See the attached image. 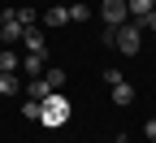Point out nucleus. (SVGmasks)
<instances>
[{"instance_id":"nucleus-19","label":"nucleus","mask_w":156,"mask_h":143,"mask_svg":"<svg viewBox=\"0 0 156 143\" xmlns=\"http://www.w3.org/2000/svg\"><path fill=\"white\" fill-rule=\"evenodd\" d=\"M143 30H152V35H156V9H152V13L143 17Z\"/></svg>"},{"instance_id":"nucleus-1","label":"nucleus","mask_w":156,"mask_h":143,"mask_svg":"<svg viewBox=\"0 0 156 143\" xmlns=\"http://www.w3.org/2000/svg\"><path fill=\"white\" fill-rule=\"evenodd\" d=\"M104 44L113 48L117 44V52H122V56H134V52H139V44H143V22H126V26H108L104 30Z\"/></svg>"},{"instance_id":"nucleus-11","label":"nucleus","mask_w":156,"mask_h":143,"mask_svg":"<svg viewBox=\"0 0 156 143\" xmlns=\"http://www.w3.org/2000/svg\"><path fill=\"white\" fill-rule=\"evenodd\" d=\"M22 44H26V52H44V30H39V26H26Z\"/></svg>"},{"instance_id":"nucleus-13","label":"nucleus","mask_w":156,"mask_h":143,"mask_svg":"<svg viewBox=\"0 0 156 143\" xmlns=\"http://www.w3.org/2000/svg\"><path fill=\"white\" fill-rule=\"evenodd\" d=\"M22 83H17V74H0V95H17Z\"/></svg>"},{"instance_id":"nucleus-14","label":"nucleus","mask_w":156,"mask_h":143,"mask_svg":"<svg viewBox=\"0 0 156 143\" xmlns=\"http://www.w3.org/2000/svg\"><path fill=\"white\" fill-rule=\"evenodd\" d=\"M44 78H48V87H52V91H61V87L69 83V74H65V70H48Z\"/></svg>"},{"instance_id":"nucleus-16","label":"nucleus","mask_w":156,"mask_h":143,"mask_svg":"<svg viewBox=\"0 0 156 143\" xmlns=\"http://www.w3.org/2000/svg\"><path fill=\"white\" fill-rule=\"evenodd\" d=\"M13 13H17V22H22V26H35V9L22 5V9H13Z\"/></svg>"},{"instance_id":"nucleus-3","label":"nucleus","mask_w":156,"mask_h":143,"mask_svg":"<svg viewBox=\"0 0 156 143\" xmlns=\"http://www.w3.org/2000/svg\"><path fill=\"white\" fill-rule=\"evenodd\" d=\"M100 17L117 30V26H126V22H130V9H126V0H100Z\"/></svg>"},{"instance_id":"nucleus-4","label":"nucleus","mask_w":156,"mask_h":143,"mask_svg":"<svg viewBox=\"0 0 156 143\" xmlns=\"http://www.w3.org/2000/svg\"><path fill=\"white\" fill-rule=\"evenodd\" d=\"M22 35H26V26L17 22V13L9 9V13H5V26H0V39H5V48H13V44H22Z\"/></svg>"},{"instance_id":"nucleus-12","label":"nucleus","mask_w":156,"mask_h":143,"mask_svg":"<svg viewBox=\"0 0 156 143\" xmlns=\"http://www.w3.org/2000/svg\"><path fill=\"white\" fill-rule=\"evenodd\" d=\"M69 9V22H87L91 17V5H83V0H74V5H65Z\"/></svg>"},{"instance_id":"nucleus-8","label":"nucleus","mask_w":156,"mask_h":143,"mask_svg":"<svg viewBox=\"0 0 156 143\" xmlns=\"http://www.w3.org/2000/svg\"><path fill=\"white\" fill-rule=\"evenodd\" d=\"M17 70H22V56H17L13 48H5L0 52V74H17Z\"/></svg>"},{"instance_id":"nucleus-7","label":"nucleus","mask_w":156,"mask_h":143,"mask_svg":"<svg viewBox=\"0 0 156 143\" xmlns=\"http://www.w3.org/2000/svg\"><path fill=\"white\" fill-rule=\"evenodd\" d=\"M126 9H130V17H134V22H143V17L156 9V0H126Z\"/></svg>"},{"instance_id":"nucleus-6","label":"nucleus","mask_w":156,"mask_h":143,"mask_svg":"<svg viewBox=\"0 0 156 143\" xmlns=\"http://www.w3.org/2000/svg\"><path fill=\"white\" fill-rule=\"evenodd\" d=\"M22 70H26L30 78H44V52H26V56H22Z\"/></svg>"},{"instance_id":"nucleus-20","label":"nucleus","mask_w":156,"mask_h":143,"mask_svg":"<svg viewBox=\"0 0 156 143\" xmlns=\"http://www.w3.org/2000/svg\"><path fill=\"white\" fill-rule=\"evenodd\" d=\"M0 26H5V13H0Z\"/></svg>"},{"instance_id":"nucleus-18","label":"nucleus","mask_w":156,"mask_h":143,"mask_svg":"<svg viewBox=\"0 0 156 143\" xmlns=\"http://www.w3.org/2000/svg\"><path fill=\"white\" fill-rule=\"evenodd\" d=\"M143 134H147V139L156 143V117H147V121H143Z\"/></svg>"},{"instance_id":"nucleus-9","label":"nucleus","mask_w":156,"mask_h":143,"mask_svg":"<svg viewBox=\"0 0 156 143\" xmlns=\"http://www.w3.org/2000/svg\"><path fill=\"white\" fill-rule=\"evenodd\" d=\"M44 22H48V26H65V22H69V9H65V5L44 9Z\"/></svg>"},{"instance_id":"nucleus-17","label":"nucleus","mask_w":156,"mask_h":143,"mask_svg":"<svg viewBox=\"0 0 156 143\" xmlns=\"http://www.w3.org/2000/svg\"><path fill=\"white\" fill-rule=\"evenodd\" d=\"M104 83H108V87H117V83H126V78H122V70H104Z\"/></svg>"},{"instance_id":"nucleus-10","label":"nucleus","mask_w":156,"mask_h":143,"mask_svg":"<svg viewBox=\"0 0 156 143\" xmlns=\"http://www.w3.org/2000/svg\"><path fill=\"white\" fill-rule=\"evenodd\" d=\"M113 104H117V109L134 104V87H130V83H117V87H113Z\"/></svg>"},{"instance_id":"nucleus-5","label":"nucleus","mask_w":156,"mask_h":143,"mask_svg":"<svg viewBox=\"0 0 156 143\" xmlns=\"http://www.w3.org/2000/svg\"><path fill=\"white\" fill-rule=\"evenodd\" d=\"M48 95H52V87H48V78H30V83H26V100H39V104H44Z\"/></svg>"},{"instance_id":"nucleus-2","label":"nucleus","mask_w":156,"mask_h":143,"mask_svg":"<svg viewBox=\"0 0 156 143\" xmlns=\"http://www.w3.org/2000/svg\"><path fill=\"white\" fill-rule=\"evenodd\" d=\"M39 121H44V126H65V121H69V100L61 95V91H52L48 100H44V117H39Z\"/></svg>"},{"instance_id":"nucleus-15","label":"nucleus","mask_w":156,"mask_h":143,"mask_svg":"<svg viewBox=\"0 0 156 143\" xmlns=\"http://www.w3.org/2000/svg\"><path fill=\"white\" fill-rule=\"evenodd\" d=\"M22 113H26L30 121H39V117H44V104H39V100H26V104H22Z\"/></svg>"}]
</instances>
